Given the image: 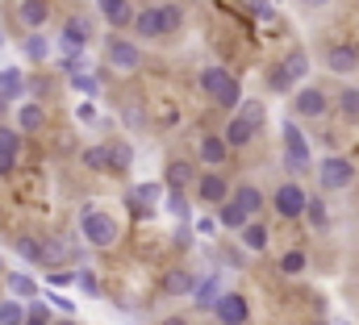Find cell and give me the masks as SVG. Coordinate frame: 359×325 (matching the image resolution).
<instances>
[{
	"label": "cell",
	"mask_w": 359,
	"mask_h": 325,
	"mask_svg": "<svg viewBox=\"0 0 359 325\" xmlns=\"http://www.w3.org/2000/svg\"><path fill=\"white\" fill-rule=\"evenodd\" d=\"M13 250H17L25 263H42V267H46V242H42V238H29V234H21V238L13 242Z\"/></svg>",
	"instance_id": "obj_24"
},
{
	"label": "cell",
	"mask_w": 359,
	"mask_h": 325,
	"mask_svg": "<svg viewBox=\"0 0 359 325\" xmlns=\"http://www.w3.org/2000/svg\"><path fill=\"white\" fill-rule=\"evenodd\" d=\"M305 8H322V4H330V0H301Z\"/></svg>",
	"instance_id": "obj_47"
},
{
	"label": "cell",
	"mask_w": 359,
	"mask_h": 325,
	"mask_svg": "<svg viewBox=\"0 0 359 325\" xmlns=\"http://www.w3.org/2000/svg\"><path fill=\"white\" fill-rule=\"evenodd\" d=\"M238 117H243L247 125H255V130L268 125V109H264V100H243V104H238Z\"/></svg>",
	"instance_id": "obj_30"
},
{
	"label": "cell",
	"mask_w": 359,
	"mask_h": 325,
	"mask_svg": "<svg viewBox=\"0 0 359 325\" xmlns=\"http://www.w3.org/2000/svg\"><path fill=\"white\" fill-rule=\"evenodd\" d=\"M343 325H347V321H343Z\"/></svg>",
	"instance_id": "obj_51"
},
{
	"label": "cell",
	"mask_w": 359,
	"mask_h": 325,
	"mask_svg": "<svg viewBox=\"0 0 359 325\" xmlns=\"http://www.w3.org/2000/svg\"><path fill=\"white\" fill-rule=\"evenodd\" d=\"M188 184H196V167H192V162H184V159L168 162V188H172V192H184Z\"/></svg>",
	"instance_id": "obj_22"
},
{
	"label": "cell",
	"mask_w": 359,
	"mask_h": 325,
	"mask_svg": "<svg viewBox=\"0 0 359 325\" xmlns=\"http://www.w3.org/2000/svg\"><path fill=\"white\" fill-rule=\"evenodd\" d=\"M339 109L355 121L359 117V88H343V92H339Z\"/></svg>",
	"instance_id": "obj_38"
},
{
	"label": "cell",
	"mask_w": 359,
	"mask_h": 325,
	"mask_svg": "<svg viewBox=\"0 0 359 325\" xmlns=\"http://www.w3.org/2000/svg\"><path fill=\"white\" fill-rule=\"evenodd\" d=\"M326 67L334 71V76H351L359 67V50L351 42H334V46H326Z\"/></svg>",
	"instance_id": "obj_11"
},
{
	"label": "cell",
	"mask_w": 359,
	"mask_h": 325,
	"mask_svg": "<svg viewBox=\"0 0 359 325\" xmlns=\"http://www.w3.org/2000/svg\"><path fill=\"white\" fill-rule=\"evenodd\" d=\"M309 76V55L305 50H292V55H284V63L271 71V92H292V83L305 80Z\"/></svg>",
	"instance_id": "obj_5"
},
{
	"label": "cell",
	"mask_w": 359,
	"mask_h": 325,
	"mask_svg": "<svg viewBox=\"0 0 359 325\" xmlns=\"http://www.w3.org/2000/svg\"><path fill=\"white\" fill-rule=\"evenodd\" d=\"M42 125H46V109H42L38 100L17 104V134H38Z\"/></svg>",
	"instance_id": "obj_14"
},
{
	"label": "cell",
	"mask_w": 359,
	"mask_h": 325,
	"mask_svg": "<svg viewBox=\"0 0 359 325\" xmlns=\"http://www.w3.org/2000/svg\"><path fill=\"white\" fill-rule=\"evenodd\" d=\"M305 263H309V258H305V250H288V254L280 258V271H284V275H301V271H305Z\"/></svg>",
	"instance_id": "obj_36"
},
{
	"label": "cell",
	"mask_w": 359,
	"mask_h": 325,
	"mask_svg": "<svg viewBox=\"0 0 359 325\" xmlns=\"http://www.w3.org/2000/svg\"><path fill=\"white\" fill-rule=\"evenodd\" d=\"M13 171H17V155H4L0 151V175H13Z\"/></svg>",
	"instance_id": "obj_45"
},
{
	"label": "cell",
	"mask_w": 359,
	"mask_h": 325,
	"mask_svg": "<svg viewBox=\"0 0 359 325\" xmlns=\"http://www.w3.org/2000/svg\"><path fill=\"white\" fill-rule=\"evenodd\" d=\"M17 17H21V25H29V29L38 34V29L46 25V17H50V4H46V0H21Z\"/></svg>",
	"instance_id": "obj_19"
},
{
	"label": "cell",
	"mask_w": 359,
	"mask_h": 325,
	"mask_svg": "<svg viewBox=\"0 0 359 325\" xmlns=\"http://www.w3.org/2000/svg\"><path fill=\"white\" fill-rule=\"evenodd\" d=\"M25 325H55V313L46 300H25Z\"/></svg>",
	"instance_id": "obj_33"
},
{
	"label": "cell",
	"mask_w": 359,
	"mask_h": 325,
	"mask_svg": "<svg viewBox=\"0 0 359 325\" xmlns=\"http://www.w3.org/2000/svg\"><path fill=\"white\" fill-rule=\"evenodd\" d=\"M0 325H25V305L17 296H4L0 300Z\"/></svg>",
	"instance_id": "obj_32"
},
{
	"label": "cell",
	"mask_w": 359,
	"mask_h": 325,
	"mask_svg": "<svg viewBox=\"0 0 359 325\" xmlns=\"http://www.w3.org/2000/svg\"><path fill=\"white\" fill-rule=\"evenodd\" d=\"M96 4H100V13H104V21H109L113 29L134 25V8H130V0H96Z\"/></svg>",
	"instance_id": "obj_17"
},
{
	"label": "cell",
	"mask_w": 359,
	"mask_h": 325,
	"mask_svg": "<svg viewBox=\"0 0 359 325\" xmlns=\"http://www.w3.org/2000/svg\"><path fill=\"white\" fill-rule=\"evenodd\" d=\"M50 284H55V288H67V284H76V271H55Z\"/></svg>",
	"instance_id": "obj_44"
},
{
	"label": "cell",
	"mask_w": 359,
	"mask_h": 325,
	"mask_svg": "<svg viewBox=\"0 0 359 325\" xmlns=\"http://www.w3.org/2000/svg\"><path fill=\"white\" fill-rule=\"evenodd\" d=\"M213 317H217L222 325H243L247 317H251V305H247L243 292H222L217 305H213Z\"/></svg>",
	"instance_id": "obj_9"
},
{
	"label": "cell",
	"mask_w": 359,
	"mask_h": 325,
	"mask_svg": "<svg viewBox=\"0 0 359 325\" xmlns=\"http://www.w3.org/2000/svg\"><path fill=\"white\" fill-rule=\"evenodd\" d=\"M0 46H4V29H0Z\"/></svg>",
	"instance_id": "obj_50"
},
{
	"label": "cell",
	"mask_w": 359,
	"mask_h": 325,
	"mask_svg": "<svg viewBox=\"0 0 359 325\" xmlns=\"http://www.w3.org/2000/svg\"><path fill=\"white\" fill-rule=\"evenodd\" d=\"M0 151L4 155H21V134L8 130V125H0Z\"/></svg>",
	"instance_id": "obj_39"
},
{
	"label": "cell",
	"mask_w": 359,
	"mask_h": 325,
	"mask_svg": "<svg viewBox=\"0 0 359 325\" xmlns=\"http://www.w3.org/2000/svg\"><path fill=\"white\" fill-rule=\"evenodd\" d=\"M130 162H134V146L130 142H109V171L113 175L130 171Z\"/></svg>",
	"instance_id": "obj_27"
},
{
	"label": "cell",
	"mask_w": 359,
	"mask_h": 325,
	"mask_svg": "<svg viewBox=\"0 0 359 325\" xmlns=\"http://www.w3.org/2000/svg\"><path fill=\"white\" fill-rule=\"evenodd\" d=\"M8 296H17V300H38V284H34V275L13 271V275H8Z\"/></svg>",
	"instance_id": "obj_25"
},
{
	"label": "cell",
	"mask_w": 359,
	"mask_h": 325,
	"mask_svg": "<svg viewBox=\"0 0 359 325\" xmlns=\"http://www.w3.org/2000/svg\"><path fill=\"white\" fill-rule=\"evenodd\" d=\"M80 159H84V167H88V171H109V142H96V146H88Z\"/></svg>",
	"instance_id": "obj_34"
},
{
	"label": "cell",
	"mask_w": 359,
	"mask_h": 325,
	"mask_svg": "<svg viewBox=\"0 0 359 325\" xmlns=\"http://www.w3.org/2000/svg\"><path fill=\"white\" fill-rule=\"evenodd\" d=\"M305 217H309V226H313V230H326V226H330V213H326V205H322V200H309V205H305Z\"/></svg>",
	"instance_id": "obj_35"
},
{
	"label": "cell",
	"mask_w": 359,
	"mask_h": 325,
	"mask_svg": "<svg viewBox=\"0 0 359 325\" xmlns=\"http://www.w3.org/2000/svg\"><path fill=\"white\" fill-rule=\"evenodd\" d=\"M217 226H222V230H230V234H243V226H247V213H243V209L230 200V205H222V209H217Z\"/></svg>",
	"instance_id": "obj_26"
},
{
	"label": "cell",
	"mask_w": 359,
	"mask_h": 325,
	"mask_svg": "<svg viewBox=\"0 0 359 325\" xmlns=\"http://www.w3.org/2000/svg\"><path fill=\"white\" fill-rule=\"evenodd\" d=\"M284 162L292 175L309 171V138L297 130V121H284Z\"/></svg>",
	"instance_id": "obj_4"
},
{
	"label": "cell",
	"mask_w": 359,
	"mask_h": 325,
	"mask_svg": "<svg viewBox=\"0 0 359 325\" xmlns=\"http://www.w3.org/2000/svg\"><path fill=\"white\" fill-rule=\"evenodd\" d=\"M238 238H243V246H247L251 254H264V250H268V226H264V221H247Z\"/></svg>",
	"instance_id": "obj_23"
},
{
	"label": "cell",
	"mask_w": 359,
	"mask_h": 325,
	"mask_svg": "<svg viewBox=\"0 0 359 325\" xmlns=\"http://www.w3.org/2000/svg\"><path fill=\"white\" fill-rule=\"evenodd\" d=\"M21 50H25L29 63H46V59H50V42H46L42 34H29V38L21 42Z\"/></svg>",
	"instance_id": "obj_29"
},
{
	"label": "cell",
	"mask_w": 359,
	"mask_h": 325,
	"mask_svg": "<svg viewBox=\"0 0 359 325\" xmlns=\"http://www.w3.org/2000/svg\"><path fill=\"white\" fill-rule=\"evenodd\" d=\"M271 205H276V213H280V217H288V221H292V217H305L309 192H305L301 184H292V179H288V184H280V188H276Z\"/></svg>",
	"instance_id": "obj_8"
},
{
	"label": "cell",
	"mask_w": 359,
	"mask_h": 325,
	"mask_svg": "<svg viewBox=\"0 0 359 325\" xmlns=\"http://www.w3.org/2000/svg\"><path fill=\"white\" fill-rule=\"evenodd\" d=\"M234 205L247 213V221H255V217H259V209H264V192H259L255 184H243V188L234 192Z\"/></svg>",
	"instance_id": "obj_20"
},
{
	"label": "cell",
	"mask_w": 359,
	"mask_h": 325,
	"mask_svg": "<svg viewBox=\"0 0 359 325\" xmlns=\"http://www.w3.org/2000/svg\"><path fill=\"white\" fill-rule=\"evenodd\" d=\"M318 184H322L326 192L351 188V184H355V162L343 159V155H326V159L318 162Z\"/></svg>",
	"instance_id": "obj_3"
},
{
	"label": "cell",
	"mask_w": 359,
	"mask_h": 325,
	"mask_svg": "<svg viewBox=\"0 0 359 325\" xmlns=\"http://www.w3.org/2000/svg\"><path fill=\"white\" fill-rule=\"evenodd\" d=\"M217 104H222L226 113L243 104V88H238V80H230V83H226V88H222V96H217Z\"/></svg>",
	"instance_id": "obj_37"
},
{
	"label": "cell",
	"mask_w": 359,
	"mask_h": 325,
	"mask_svg": "<svg viewBox=\"0 0 359 325\" xmlns=\"http://www.w3.org/2000/svg\"><path fill=\"white\" fill-rule=\"evenodd\" d=\"M226 83H230V71H226V67H205V71H201V88H205L213 100L222 96V88H226Z\"/></svg>",
	"instance_id": "obj_28"
},
{
	"label": "cell",
	"mask_w": 359,
	"mask_h": 325,
	"mask_svg": "<svg viewBox=\"0 0 359 325\" xmlns=\"http://www.w3.org/2000/svg\"><path fill=\"white\" fill-rule=\"evenodd\" d=\"M163 325H188V321H184V317H168Z\"/></svg>",
	"instance_id": "obj_48"
},
{
	"label": "cell",
	"mask_w": 359,
	"mask_h": 325,
	"mask_svg": "<svg viewBox=\"0 0 359 325\" xmlns=\"http://www.w3.org/2000/svg\"><path fill=\"white\" fill-rule=\"evenodd\" d=\"M46 305H50V309H63V313H72V309H76V305H72V300H63V296H46Z\"/></svg>",
	"instance_id": "obj_46"
},
{
	"label": "cell",
	"mask_w": 359,
	"mask_h": 325,
	"mask_svg": "<svg viewBox=\"0 0 359 325\" xmlns=\"http://www.w3.org/2000/svg\"><path fill=\"white\" fill-rule=\"evenodd\" d=\"M196 279H201L196 271L176 267V271H168V275H163V292H168V296H192V292H196Z\"/></svg>",
	"instance_id": "obj_15"
},
{
	"label": "cell",
	"mask_w": 359,
	"mask_h": 325,
	"mask_svg": "<svg viewBox=\"0 0 359 325\" xmlns=\"http://www.w3.org/2000/svg\"><path fill=\"white\" fill-rule=\"evenodd\" d=\"M88 42H92L88 17H67V21H63V34H59L63 55H67V59H80V55L88 50Z\"/></svg>",
	"instance_id": "obj_7"
},
{
	"label": "cell",
	"mask_w": 359,
	"mask_h": 325,
	"mask_svg": "<svg viewBox=\"0 0 359 325\" xmlns=\"http://www.w3.org/2000/svg\"><path fill=\"white\" fill-rule=\"evenodd\" d=\"M247 13H251L255 21H276V8H271V0H247Z\"/></svg>",
	"instance_id": "obj_40"
},
{
	"label": "cell",
	"mask_w": 359,
	"mask_h": 325,
	"mask_svg": "<svg viewBox=\"0 0 359 325\" xmlns=\"http://www.w3.org/2000/svg\"><path fill=\"white\" fill-rule=\"evenodd\" d=\"M104 63H109L113 71H134V67L142 63V50H138V42L113 34V38L104 42Z\"/></svg>",
	"instance_id": "obj_6"
},
{
	"label": "cell",
	"mask_w": 359,
	"mask_h": 325,
	"mask_svg": "<svg viewBox=\"0 0 359 325\" xmlns=\"http://www.w3.org/2000/svg\"><path fill=\"white\" fill-rule=\"evenodd\" d=\"M163 200V188L159 184H138V188H130V196H126V209L134 213V217H151V209Z\"/></svg>",
	"instance_id": "obj_10"
},
{
	"label": "cell",
	"mask_w": 359,
	"mask_h": 325,
	"mask_svg": "<svg viewBox=\"0 0 359 325\" xmlns=\"http://www.w3.org/2000/svg\"><path fill=\"white\" fill-rule=\"evenodd\" d=\"M21 92H25V80H21V71H0V104L17 100Z\"/></svg>",
	"instance_id": "obj_31"
},
{
	"label": "cell",
	"mask_w": 359,
	"mask_h": 325,
	"mask_svg": "<svg viewBox=\"0 0 359 325\" xmlns=\"http://www.w3.org/2000/svg\"><path fill=\"white\" fill-rule=\"evenodd\" d=\"M168 209H172L176 217H188V196H184V192H168Z\"/></svg>",
	"instance_id": "obj_42"
},
{
	"label": "cell",
	"mask_w": 359,
	"mask_h": 325,
	"mask_svg": "<svg viewBox=\"0 0 359 325\" xmlns=\"http://www.w3.org/2000/svg\"><path fill=\"white\" fill-rule=\"evenodd\" d=\"M80 234H84V242L96 246V250H104V246H113L117 238H121V226L104 213V209H84L80 213Z\"/></svg>",
	"instance_id": "obj_2"
},
{
	"label": "cell",
	"mask_w": 359,
	"mask_h": 325,
	"mask_svg": "<svg viewBox=\"0 0 359 325\" xmlns=\"http://www.w3.org/2000/svg\"><path fill=\"white\" fill-rule=\"evenodd\" d=\"M196 155H201V162H209V167H222V162H226V155H230V146L222 142V134H209V138H201Z\"/></svg>",
	"instance_id": "obj_21"
},
{
	"label": "cell",
	"mask_w": 359,
	"mask_h": 325,
	"mask_svg": "<svg viewBox=\"0 0 359 325\" xmlns=\"http://www.w3.org/2000/svg\"><path fill=\"white\" fill-rule=\"evenodd\" d=\"M196 196H201L205 205H226L230 179H226V175H201V179H196Z\"/></svg>",
	"instance_id": "obj_13"
},
{
	"label": "cell",
	"mask_w": 359,
	"mask_h": 325,
	"mask_svg": "<svg viewBox=\"0 0 359 325\" xmlns=\"http://www.w3.org/2000/svg\"><path fill=\"white\" fill-rule=\"evenodd\" d=\"M217 296H222V275H217V271H213V275H201V279H196V292H192L196 309H209V313H213Z\"/></svg>",
	"instance_id": "obj_16"
},
{
	"label": "cell",
	"mask_w": 359,
	"mask_h": 325,
	"mask_svg": "<svg viewBox=\"0 0 359 325\" xmlns=\"http://www.w3.org/2000/svg\"><path fill=\"white\" fill-rule=\"evenodd\" d=\"M292 109H297V117H322L330 109V100H326L322 88H301L297 100H292Z\"/></svg>",
	"instance_id": "obj_12"
},
{
	"label": "cell",
	"mask_w": 359,
	"mask_h": 325,
	"mask_svg": "<svg viewBox=\"0 0 359 325\" xmlns=\"http://www.w3.org/2000/svg\"><path fill=\"white\" fill-rule=\"evenodd\" d=\"M55 325H76V321H72V317H59V321H55Z\"/></svg>",
	"instance_id": "obj_49"
},
{
	"label": "cell",
	"mask_w": 359,
	"mask_h": 325,
	"mask_svg": "<svg viewBox=\"0 0 359 325\" xmlns=\"http://www.w3.org/2000/svg\"><path fill=\"white\" fill-rule=\"evenodd\" d=\"M180 25H184V8H180V4H151V8L134 13V34L147 38V42L176 34Z\"/></svg>",
	"instance_id": "obj_1"
},
{
	"label": "cell",
	"mask_w": 359,
	"mask_h": 325,
	"mask_svg": "<svg viewBox=\"0 0 359 325\" xmlns=\"http://www.w3.org/2000/svg\"><path fill=\"white\" fill-rule=\"evenodd\" d=\"M76 284H80L88 296H96V292H100V284H96V275H92V271H76Z\"/></svg>",
	"instance_id": "obj_43"
},
{
	"label": "cell",
	"mask_w": 359,
	"mask_h": 325,
	"mask_svg": "<svg viewBox=\"0 0 359 325\" xmlns=\"http://www.w3.org/2000/svg\"><path fill=\"white\" fill-rule=\"evenodd\" d=\"M255 134H259V130H255V125H247V121L234 113V117H230V125H226V134H222V142H226V146H251V142H255Z\"/></svg>",
	"instance_id": "obj_18"
},
{
	"label": "cell",
	"mask_w": 359,
	"mask_h": 325,
	"mask_svg": "<svg viewBox=\"0 0 359 325\" xmlns=\"http://www.w3.org/2000/svg\"><path fill=\"white\" fill-rule=\"evenodd\" d=\"M72 88H76V92H88V96H96V92H100V80H96V76H88V71H76V76H72Z\"/></svg>",
	"instance_id": "obj_41"
}]
</instances>
